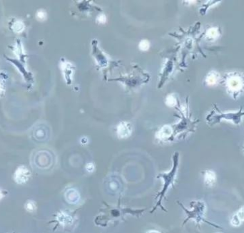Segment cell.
<instances>
[{
  "label": "cell",
  "instance_id": "obj_1",
  "mask_svg": "<svg viewBox=\"0 0 244 233\" xmlns=\"http://www.w3.org/2000/svg\"><path fill=\"white\" fill-rule=\"evenodd\" d=\"M30 171L25 166H19L14 174V181L18 184H25L30 178Z\"/></svg>",
  "mask_w": 244,
  "mask_h": 233
},
{
  "label": "cell",
  "instance_id": "obj_2",
  "mask_svg": "<svg viewBox=\"0 0 244 233\" xmlns=\"http://www.w3.org/2000/svg\"><path fill=\"white\" fill-rule=\"evenodd\" d=\"M132 133V128L129 123L127 122L120 123L117 127V134L121 138H128Z\"/></svg>",
  "mask_w": 244,
  "mask_h": 233
},
{
  "label": "cell",
  "instance_id": "obj_3",
  "mask_svg": "<svg viewBox=\"0 0 244 233\" xmlns=\"http://www.w3.org/2000/svg\"><path fill=\"white\" fill-rule=\"evenodd\" d=\"M227 86L230 90L233 91H238L241 89L242 86V82H241L240 78L238 76H232L227 81Z\"/></svg>",
  "mask_w": 244,
  "mask_h": 233
},
{
  "label": "cell",
  "instance_id": "obj_4",
  "mask_svg": "<svg viewBox=\"0 0 244 233\" xmlns=\"http://www.w3.org/2000/svg\"><path fill=\"white\" fill-rule=\"evenodd\" d=\"M65 197L67 202L71 203V204L78 202L79 200V194L74 189L68 190L66 193Z\"/></svg>",
  "mask_w": 244,
  "mask_h": 233
},
{
  "label": "cell",
  "instance_id": "obj_5",
  "mask_svg": "<svg viewBox=\"0 0 244 233\" xmlns=\"http://www.w3.org/2000/svg\"><path fill=\"white\" fill-rule=\"evenodd\" d=\"M204 182L208 186H213L216 182V173L212 170H207L204 174Z\"/></svg>",
  "mask_w": 244,
  "mask_h": 233
},
{
  "label": "cell",
  "instance_id": "obj_6",
  "mask_svg": "<svg viewBox=\"0 0 244 233\" xmlns=\"http://www.w3.org/2000/svg\"><path fill=\"white\" fill-rule=\"evenodd\" d=\"M172 133V128L169 126H164L158 132L157 136L159 139L164 140L169 138Z\"/></svg>",
  "mask_w": 244,
  "mask_h": 233
},
{
  "label": "cell",
  "instance_id": "obj_7",
  "mask_svg": "<svg viewBox=\"0 0 244 233\" xmlns=\"http://www.w3.org/2000/svg\"><path fill=\"white\" fill-rule=\"evenodd\" d=\"M12 29L16 33H21L24 29V24L22 21H17L12 26Z\"/></svg>",
  "mask_w": 244,
  "mask_h": 233
},
{
  "label": "cell",
  "instance_id": "obj_8",
  "mask_svg": "<svg viewBox=\"0 0 244 233\" xmlns=\"http://www.w3.org/2000/svg\"><path fill=\"white\" fill-rule=\"evenodd\" d=\"M218 79V76L216 73H210L206 78V82L209 85H213L215 84Z\"/></svg>",
  "mask_w": 244,
  "mask_h": 233
},
{
  "label": "cell",
  "instance_id": "obj_9",
  "mask_svg": "<svg viewBox=\"0 0 244 233\" xmlns=\"http://www.w3.org/2000/svg\"><path fill=\"white\" fill-rule=\"evenodd\" d=\"M150 47V44L149 42L146 39H144V40H141L140 41L139 45V48L140 50H141L143 51H147L148 49H149Z\"/></svg>",
  "mask_w": 244,
  "mask_h": 233
},
{
  "label": "cell",
  "instance_id": "obj_10",
  "mask_svg": "<svg viewBox=\"0 0 244 233\" xmlns=\"http://www.w3.org/2000/svg\"><path fill=\"white\" fill-rule=\"evenodd\" d=\"M25 208L28 212H34L36 209L35 203H34V202L31 201V200H29L25 204Z\"/></svg>",
  "mask_w": 244,
  "mask_h": 233
},
{
  "label": "cell",
  "instance_id": "obj_11",
  "mask_svg": "<svg viewBox=\"0 0 244 233\" xmlns=\"http://www.w3.org/2000/svg\"><path fill=\"white\" fill-rule=\"evenodd\" d=\"M218 32L217 29L216 28H211L210 29H208V31H207V36H208L209 38L213 39L216 38V37L218 36Z\"/></svg>",
  "mask_w": 244,
  "mask_h": 233
},
{
  "label": "cell",
  "instance_id": "obj_12",
  "mask_svg": "<svg viewBox=\"0 0 244 233\" xmlns=\"http://www.w3.org/2000/svg\"><path fill=\"white\" fill-rule=\"evenodd\" d=\"M166 102L167 105L170 106V107H173V106H174L176 104V100L174 96L170 95L166 98Z\"/></svg>",
  "mask_w": 244,
  "mask_h": 233
},
{
  "label": "cell",
  "instance_id": "obj_13",
  "mask_svg": "<svg viewBox=\"0 0 244 233\" xmlns=\"http://www.w3.org/2000/svg\"><path fill=\"white\" fill-rule=\"evenodd\" d=\"M36 18L39 21H44L46 19V13L44 10H39L36 13Z\"/></svg>",
  "mask_w": 244,
  "mask_h": 233
},
{
  "label": "cell",
  "instance_id": "obj_14",
  "mask_svg": "<svg viewBox=\"0 0 244 233\" xmlns=\"http://www.w3.org/2000/svg\"><path fill=\"white\" fill-rule=\"evenodd\" d=\"M231 225H233V226L237 227V226H239V225H241V221L240 220H239V218L238 217V216L236 214L235 215H233L232 218H231Z\"/></svg>",
  "mask_w": 244,
  "mask_h": 233
},
{
  "label": "cell",
  "instance_id": "obj_15",
  "mask_svg": "<svg viewBox=\"0 0 244 233\" xmlns=\"http://www.w3.org/2000/svg\"><path fill=\"white\" fill-rule=\"evenodd\" d=\"M236 215H237L239 220H240L241 222L244 221V207H242L238 210Z\"/></svg>",
  "mask_w": 244,
  "mask_h": 233
},
{
  "label": "cell",
  "instance_id": "obj_16",
  "mask_svg": "<svg viewBox=\"0 0 244 233\" xmlns=\"http://www.w3.org/2000/svg\"><path fill=\"white\" fill-rule=\"evenodd\" d=\"M98 20L100 23H104L106 21V17L104 15H100L98 17Z\"/></svg>",
  "mask_w": 244,
  "mask_h": 233
},
{
  "label": "cell",
  "instance_id": "obj_17",
  "mask_svg": "<svg viewBox=\"0 0 244 233\" xmlns=\"http://www.w3.org/2000/svg\"><path fill=\"white\" fill-rule=\"evenodd\" d=\"M87 168L89 171H90L91 172V171H92L93 169V165L92 164H88Z\"/></svg>",
  "mask_w": 244,
  "mask_h": 233
},
{
  "label": "cell",
  "instance_id": "obj_18",
  "mask_svg": "<svg viewBox=\"0 0 244 233\" xmlns=\"http://www.w3.org/2000/svg\"><path fill=\"white\" fill-rule=\"evenodd\" d=\"M146 233H160L159 231H156V230H149Z\"/></svg>",
  "mask_w": 244,
  "mask_h": 233
},
{
  "label": "cell",
  "instance_id": "obj_19",
  "mask_svg": "<svg viewBox=\"0 0 244 233\" xmlns=\"http://www.w3.org/2000/svg\"><path fill=\"white\" fill-rule=\"evenodd\" d=\"M3 196H4V194H2V193L0 191V200H1L2 198L3 197Z\"/></svg>",
  "mask_w": 244,
  "mask_h": 233
},
{
  "label": "cell",
  "instance_id": "obj_20",
  "mask_svg": "<svg viewBox=\"0 0 244 233\" xmlns=\"http://www.w3.org/2000/svg\"><path fill=\"white\" fill-rule=\"evenodd\" d=\"M2 90H3V89H2V85H1V83H0V94H1Z\"/></svg>",
  "mask_w": 244,
  "mask_h": 233
}]
</instances>
